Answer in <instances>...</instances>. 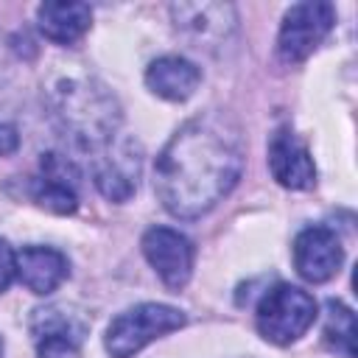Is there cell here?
<instances>
[{"label": "cell", "instance_id": "1", "mask_svg": "<svg viewBox=\"0 0 358 358\" xmlns=\"http://www.w3.org/2000/svg\"><path fill=\"white\" fill-rule=\"evenodd\" d=\"M243 157V137L227 115H196L159 151L154 190L171 215L199 218L238 185Z\"/></svg>", "mask_w": 358, "mask_h": 358}, {"label": "cell", "instance_id": "2", "mask_svg": "<svg viewBox=\"0 0 358 358\" xmlns=\"http://www.w3.org/2000/svg\"><path fill=\"white\" fill-rule=\"evenodd\" d=\"M53 115L67 137L81 148L98 154L117 137L120 103L95 78H62L50 90Z\"/></svg>", "mask_w": 358, "mask_h": 358}, {"label": "cell", "instance_id": "3", "mask_svg": "<svg viewBox=\"0 0 358 358\" xmlns=\"http://www.w3.org/2000/svg\"><path fill=\"white\" fill-rule=\"evenodd\" d=\"M185 322H187V316L173 305L140 302L134 308H126L123 313H117L109 322L103 347H106L109 358H131L145 344L179 330Z\"/></svg>", "mask_w": 358, "mask_h": 358}, {"label": "cell", "instance_id": "4", "mask_svg": "<svg viewBox=\"0 0 358 358\" xmlns=\"http://www.w3.org/2000/svg\"><path fill=\"white\" fill-rule=\"evenodd\" d=\"M313 319H316V299L308 291L288 285V282L268 288L255 313L257 333L266 341L280 344V347L305 336V330L313 324Z\"/></svg>", "mask_w": 358, "mask_h": 358}, {"label": "cell", "instance_id": "5", "mask_svg": "<svg viewBox=\"0 0 358 358\" xmlns=\"http://www.w3.org/2000/svg\"><path fill=\"white\" fill-rule=\"evenodd\" d=\"M31 338L39 358H78L90 333L87 316L73 305H45L31 313Z\"/></svg>", "mask_w": 358, "mask_h": 358}, {"label": "cell", "instance_id": "6", "mask_svg": "<svg viewBox=\"0 0 358 358\" xmlns=\"http://www.w3.org/2000/svg\"><path fill=\"white\" fill-rule=\"evenodd\" d=\"M336 25V8L324 0L296 3L285 11L280 36H277V53L285 64L305 62L333 31Z\"/></svg>", "mask_w": 358, "mask_h": 358}, {"label": "cell", "instance_id": "7", "mask_svg": "<svg viewBox=\"0 0 358 358\" xmlns=\"http://www.w3.org/2000/svg\"><path fill=\"white\" fill-rule=\"evenodd\" d=\"M140 145L131 137H115L98 154H92V179L101 196L109 201H126L134 196L140 182Z\"/></svg>", "mask_w": 358, "mask_h": 358}, {"label": "cell", "instance_id": "8", "mask_svg": "<svg viewBox=\"0 0 358 358\" xmlns=\"http://www.w3.org/2000/svg\"><path fill=\"white\" fill-rule=\"evenodd\" d=\"M143 255L151 263V268L159 274V280L171 288L179 291L187 285L193 274V243L171 227H151L143 241Z\"/></svg>", "mask_w": 358, "mask_h": 358}, {"label": "cell", "instance_id": "9", "mask_svg": "<svg viewBox=\"0 0 358 358\" xmlns=\"http://www.w3.org/2000/svg\"><path fill=\"white\" fill-rule=\"evenodd\" d=\"M344 263V246L330 227H308L294 241V266L308 282H327Z\"/></svg>", "mask_w": 358, "mask_h": 358}, {"label": "cell", "instance_id": "10", "mask_svg": "<svg viewBox=\"0 0 358 358\" xmlns=\"http://www.w3.org/2000/svg\"><path fill=\"white\" fill-rule=\"evenodd\" d=\"M271 176L288 190H308L316 185V165L305 143L291 129H277L268 143Z\"/></svg>", "mask_w": 358, "mask_h": 358}, {"label": "cell", "instance_id": "11", "mask_svg": "<svg viewBox=\"0 0 358 358\" xmlns=\"http://www.w3.org/2000/svg\"><path fill=\"white\" fill-rule=\"evenodd\" d=\"M39 168H42V173L34 179V201L59 215L76 213V207H78L76 165L62 154H42Z\"/></svg>", "mask_w": 358, "mask_h": 358}, {"label": "cell", "instance_id": "12", "mask_svg": "<svg viewBox=\"0 0 358 358\" xmlns=\"http://www.w3.org/2000/svg\"><path fill=\"white\" fill-rule=\"evenodd\" d=\"M70 274V263L59 249L50 246H25L22 252H17V277L20 282L36 294H53Z\"/></svg>", "mask_w": 358, "mask_h": 358}, {"label": "cell", "instance_id": "13", "mask_svg": "<svg viewBox=\"0 0 358 358\" xmlns=\"http://www.w3.org/2000/svg\"><path fill=\"white\" fill-rule=\"evenodd\" d=\"M145 84L165 101H187L201 84V70L185 56H159L148 64Z\"/></svg>", "mask_w": 358, "mask_h": 358}, {"label": "cell", "instance_id": "14", "mask_svg": "<svg viewBox=\"0 0 358 358\" xmlns=\"http://www.w3.org/2000/svg\"><path fill=\"white\" fill-rule=\"evenodd\" d=\"M171 14L182 34L201 42L210 36H224L235 25V8L221 3H176L171 6Z\"/></svg>", "mask_w": 358, "mask_h": 358}, {"label": "cell", "instance_id": "15", "mask_svg": "<svg viewBox=\"0 0 358 358\" xmlns=\"http://www.w3.org/2000/svg\"><path fill=\"white\" fill-rule=\"evenodd\" d=\"M39 31L59 45H73L90 31L92 8L87 3H42L36 8Z\"/></svg>", "mask_w": 358, "mask_h": 358}, {"label": "cell", "instance_id": "16", "mask_svg": "<svg viewBox=\"0 0 358 358\" xmlns=\"http://www.w3.org/2000/svg\"><path fill=\"white\" fill-rule=\"evenodd\" d=\"M355 338H358L355 313L344 302L330 299L324 316V344L333 352H341L344 358H355Z\"/></svg>", "mask_w": 358, "mask_h": 358}, {"label": "cell", "instance_id": "17", "mask_svg": "<svg viewBox=\"0 0 358 358\" xmlns=\"http://www.w3.org/2000/svg\"><path fill=\"white\" fill-rule=\"evenodd\" d=\"M14 277H17V252L8 246L6 238H0V294L11 285Z\"/></svg>", "mask_w": 358, "mask_h": 358}, {"label": "cell", "instance_id": "18", "mask_svg": "<svg viewBox=\"0 0 358 358\" xmlns=\"http://www.w3.org/2000/svg\"><path fill=\"white\" fill-rule=\"evenodd\" d=\"M17 145H20V137H17L14 126H8V123H0V157H6V154H14V151H17Z\"/></svg>", "mask_w": 358, "mask_h": 358}, {"label": "cell", "instance_id": "19", "mask_svg": "<svg viewBox=\"0 0 358 358\" xmlns=\"http://www.w3.org/2000/svg\"><path fill=\"white\" fill-rule=\"evenodd\" d=\"M0 358H3V338H0Z\"/></svg>", "mask_w": 358, "mask_h": 358}]
</instances>
